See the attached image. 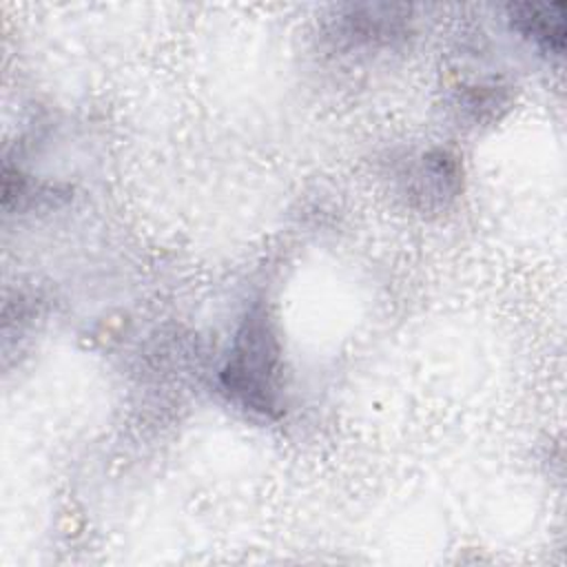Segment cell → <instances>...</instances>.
I'll use <instances>...</instances> for the list:
<instances>
[{
    "label": "cell",
    "mask_w": 567,
    "mask_h": 567,
    "mask_svg": "<svg viewBox=\"0 0 567 567\" xmlns=\"http://www.w3.org/2000/svg\"><path fill=\"white\" fill-rule=\"evenodd\" d=\"M279 343L264 310H252L237 332L228 363L221 370V388L246 410L272 414L277 403Z\"/></svg>",
    "instance_id": "1"
},
{
    "label": "cell",
    "mask_w": 567,
    "mask_h": 567,
    "mask_svg": "<svg viewBox=\"0 0 567 567\" xmlns=\"http://www.w3.org/2000/svg\"><path fill=\"white\" fill-rule=\"evenodd\" d=\"M565 4H514L509 7L512 27L534 40L545 51L560 53L565 44Z\"/></svg>",
    "instance_id": "2"
}]
</instances>
